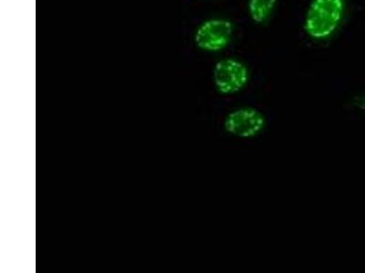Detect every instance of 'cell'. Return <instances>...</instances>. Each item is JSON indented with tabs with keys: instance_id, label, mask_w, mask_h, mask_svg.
Wrapping results in <instances>:
<instances>
[{
	"instance_id": "6da1fadb",
	"label": "cell",
	"mask_w": 365,
	"mask_h": 273,
	"mask_svg": "<svg viewBox=\"0 0 365 273\" xmlns=\"http://www.w3.org/2000/svg\"><path fill=\"white\" fill-rule=\"evenodd\" d=\"M344 8V0H312L305 15L306 33L316 41L331 37L341 24Z\"/></svg>"
},
{
	"instance_id": "7a4b0ae2",
	"label": "cell",
	"mask_w": 365,
	"mask_h": 273,
	"mask_svg": "<svg viewBox=\"0 0 365 273\" xmlns=\"http://www.w3.org/2000/svg\"><path fill=\"white\" fill-rule=\"evenodd\" d=\"M249 80V68L237 58H225L215 65L214 84L218 92L224 95L240 92L247 86Z\"/></svg>"
},
{
	"instance_id": "3957f363",
	"label": "cell",
	"mask_w": 365,
	"mask_h": 273,
	"mask_svg": "<svg viewBox=\"0 0 365 273\" xmlns=\"http://www.w3.org/2000/svg\"><path fill=\"white\" fill-rule=\"evenodd\" d=\"M234 31L233 23L228 19H207L195 31V43L204 51L223 50L232 40Z\"/></svg>"
},
{
	"instance_id": "277c9868",
	"label": "cell",
	"mask_w": 365,
	"mask_h": 273,
	"mask_svg": "<svg viewBox=\"0 0 365 273\" xmlns=\"http://www.w3.org/2000/svg\"><path fill=\"white\" fill-rule=\"evenodd\" d=\"M265 124V118L259 110L240 108L228 114L225 120V129L237 138L250 139L259 135Z\"/></svg>"
},
{
	"instance_id": "5b68a950",
	"label": "cell",
	"mask_w": 365,
	"mask_h": 273,
	"mask_svg": "<svg viewBox=\"0 0 365 273\" xmlns=\"http://www.w3.org/2000/svg\"><path fill=\"white\" fill-rule=\"evenodd\" d=\"M279 0H249L247 11L251 21L262 24L268 21Z\"/></svg>"
},
{
	"instance_id": "8992f818",
	"label": "cell",
	"mask_w": 365,
	"mask_h": 273,
	"mask_svg": "<svg viewBox=\"0 0 365 273\" xmlns=\"http://www.w3.org/2000/svg\"><path fill=\"white\" fill-rule=\"evenodd\" d=\"M353 105L355 108L365 110V92L354 97L353 100Z\"/></svg>"
}]
</instances>
